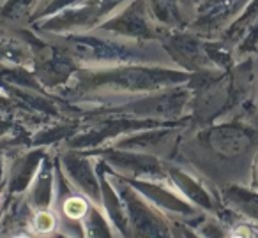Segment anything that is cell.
Here are the masks:
<instances>
[{
    "label": "cell",
    "instance_id": "cell-1",
    "mask_svg": "<svg viewBox=\"0 0 258 238\" xmlns=\"http://www.w3.org/2000/svg\"><path fill=\"white\" fill-rule=\"evenodd\" d=\"M85 203L82 201V199L75 198V199H69L68 203L64 205V212L68 213L69 217H73V219H76V217H82L83 213H85Z\"/></svg>",
    "mask_w": 258,
    "mask_h": 238
},
{
    "label": "cell",
    "instance_id": "cell-2",
    "mask_svg": "<svg viewBox=\"0 0 258 238\" xmlns=\"http://www.w3.org/2000/svg\"><path fill=\"white\" fill-rule=\"evenodd\" d=\"M34 226L39 231H50V229H53V226H55V219L46 212L39 213V215L36 217V220H34Z\"/></svg>",
    "mask_w": 258,
    "mask_h": 238
}]
</instances>
